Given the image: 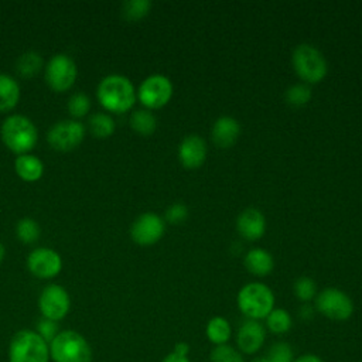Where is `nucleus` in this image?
I'll return each mask as SVG.
<instances>
[{"mask_svg": "<svg viewBox=\"0 0 362 362\" xmlns=\"http://www.w3.org/2000/svg\"><path fill=\"white\" fill-rule=\"evenodd\" d=\"M269 362H293L294 354L287 342H274L266 355Z\"/></svg>", "mask_w": 362, "mask_h": 362, "instance_id": "2f4dec72", "label": "nucleus"}, {"mask_svg": "<svg viewBox=\"0 0 362 362\" xmlns=\"http://www.w3.org/2000/svg\"><path fill=\"white\" fill-rule=\"evenodd\" d=\"M236 228L242 238L247 240H256L266 230V218L259 209L246 208L238 215Z\"/></svg>", "mask_w": 362, "mask_h": 362, "instance_id": "dca6fc26", "label": "nucleus"}, {"mask_svg": "<svg viewBox=\"0 0 362 362\" xmlns=\"http://www.w3.org/2000/svg\"><path fill=\"white\" fill-rule=\"evenodd\" d=\"M49 345L37 331L20 329L8 344V362H48Z\"/></svg>", "mask_w": 362, "mask_h": 362, "instance_id": "20e7f679", "label": "nucleus"}, {"mask_svg": "<svg viewBox=\"0 0 362 362\" xmlns=\"http://www.w3.org/2000/svg\"><path fill=\"white\" fill-rule=\"evenodd\" d=\"M313 96V92H311V88L308 86V83L305 82H298V83H294L291 86H288L284 92V98H286V102L291 106H296V107H300V106H304L308 103V100L311 99Z\"/></svg>", "mask_w": 362, "mask_h": 362, "instance_id": "a878e982", "label": "nucleus"}, {"mask_svg": "<svg viewBox=\"0 0 362 362\" xmlns=\"http://www.w3.org/2000/svg\"><path fill=\"white\" fill-rule=\"evenodd\" d=\"M14 168L24 181H37L44 173L42 161L33 154H20L14 161Z\"/></svg>", "mask_w": 362, "mask_h": 362, "instance_id": "6ab92c4d", "label": "nucleus"}, {"mask_svg": "<svg viewBox=\"0 0 362 362\" xmlns=\"http://www.w3.org/2000/svg\"><path fill=\"white\" fill-rule=\"evenodd\" d=\"M173 351L178 355H184V356H188L189 354V345L187 342H177L173 348Z\"/></svg>", "mask_w": 362, "mask_h": 362, "instance_id": "e433bc0d", "label": "nucleus"}, {"mask_svg": "<svg viewBox=\"0 0 362 362\" xmlns=\"http://www.w3.org/2000/svg\"><path fill=\"white\" fill-rule=\"evenodd\" d=\"M293 362H324V361L315 354H304L298 358H294Z\"/></svg>", "mask_w": 362, "mask_h": 362, "instance_id": "c9c22d12", "label": "nucleus"}, {"mask_svg": "<svg viewBox=\"0 0 362 362\" xmlns=\"http://www.w3.org/2000/svg\"><path fill=\"white\" fill-rule=\"evenodd\" d=\"M88 124H89V130L92 132V134L99 139L109 137L115 132V120L107 113H102V112L93 113L89 117Z\"/></svg>", "mask_w": 362, "mask_h": 362, "instance_id": "393cba45", "label": "nucleus"}, {"mask_svg": "<svg viewBox=\"0 0 362 362\" xmlns=\"http://www.w3.org/2000/svg\"><path fill=\"white\" fill-rule=\"evenodd\" d=\"M100 105L110 112L122 113L129 110L136 102V89L132 81L119 74L105 76L96 89Z\"/></svg>", "mask_w": 362, "mask_h": 362, "instance_id": "f257e3e1", "label": "nucleus"}, {"mask_svg": "<svg viewBox=\"0 0 362 362\" xmlns=\"http://www.w3.org/2000/svg\"><path fill=\"white\" fill-rule=\"evenodd\" d=\"M205 335L209 339V342L214 344V346L223 345L228 344V341L232 337V327L225 317L215 315L206 322Z\"/></svg>", "mask_w": 362, "mask_h": 362, "instance_id": "aec40b11", "label": "nucleus"}, {"mask_svg": "<svg viewBox=\"0 0 362 362\" xmlns=\"http://www.w3.org/2000/svg\"><path fill=\"white\" fill-rule=\"evenodd\" d=\"M243 264L252 274L266 276L273 270L274 260L267 250L262 247H253L245 255Z\"/></svg>", "mask_w": 362, "mask_h": 362, "instance_id": "a211bd4d", "label": "nucleus"}, {"mask_svg": "<svg viewBox=\"0 0 362 362\" xmlns=\"http://www.w3.org/2000/svg\"><path fill=\"white\" fill-rule=\"evenodd\" d=\"M173 96V82L163 74L148 75L137 89L139 100L150 109L164 106Z\"/></svg>", "mask_w": 362, "mask_h": 362, "instance_id": "6e6552de", "label": "nucleus"}, {"mask_svg": "<svg viewBox=\"0 0 362 362\" xmlns=\"http://www.w3.org/2000/svg\"><path fill=\"white\" fill-rule=\"evenodd\" d=\"M250 362H269V361L266 359V356H259V358H255V359H252Z\"/></svg>", "mask_w": 362, "mask_h": 362, "instance_id": "4c0bfd02", "label": "nucleus"}, {"mask_svg": "<svg viewBox=\"0 0 362 362\" xmlns=\"http://www.w3.org/2000/svg\"><path fill=\"white\" fill-rule=\"evenodd\" d=\"M37 332L40 334V337L49 345V342L57 337V334L59 332L58 331V324L57 321H52V320H48V318H44L38 322L37 325Z\"/></svg>", "mask_w": 362, "mask_h": 362, "instance_id": "72a5a7b5", "label": "nucleus"}, {"mask_svg": "<svg viewBox=\"0 0 362 362\" xmlns=\"http://www.w3.org/2000/svg\"><path fill=\"white\" fill-rule=\"evenodd\" d=\"M4 144L14 153L27 154L38 140V132L35 124L23 115L8 116L0 129Z\"/></svg>", "mask_w": 362, "mask_h": 362, "instance_id": "7ed1b4c3", "label": "nucleus"}, {"mask_svg": "<svg viewBox=\"0 0 362 362\" xmlns=\"http://www.w3.org/2000/svg\"><path fill=\"white\" fill-rule=\"evenodd\" d=\"M28 270L40 279L55 277L62 269L61 256L49 247H37L27 257Z\"/></svg>", "mask_w": 362, "mask_h": 362, "instance_id": "ddd939ff", "label": "nucleus"}, {"mask_svg": "<svg viewBox=\"0 0 362 362\" xmlns=\"http://www.w3.org/2000/svg\"><path fill=\"white\" fill-rule=\"evenodd\" d=\"M20 99V86L14 78L0 74V112L13 109Z\"/></svg>", "mask_w": 362, "mask_h": 362, "instance_id": "412c9836", "label": "nucleus"}, {"mask_svg": "<svg viewBox=\"0 0 362 362\" xmlns=\"http://www.w3.org/2000/svg\"><path fill=\"white\" fill-rule=\"evenodd\" d=\"M209 362H246L243 354L229 344L215 345L209 352Z\"/></svg>", "mask_w": 362, "mask_h": 362, "instance_id": "bb28decb", "label": "nucleus"}, {"mask_svg": "<svg viewBox=\"0 0 362 362\" xmlns=\"http://www.w3.org/2000/svg\"><path fill=\"white\" fill-rule=\"evenodd\" d=\"M291 62L296 74L305 83H317L322 81L328 71L324 54L315 45L308 42H301L294 48Z\"/></svg>", "mask_w": 362, "mask_h": 362, "instance_id": "423d86ee", "label": "nucleus"}, {"mask_svg": "<svg viewBox=\"0 0 362 362\" xmlns=\"http://www.w3.org/2000/svg\"><path fill=\"white\" fill-rule=\"evenodd\" d=\"M4 245L0 242V263H1V260H3V257H4Z\"/></svg>", "mask_w": 362, "mask_h": 362, "instance_id": "58836bf2", "label": "nucleus"}, {"mask_svg": "<svg viewBox=\"0 0 362 362\" xmlns=\"http://www.w3.org/2000/svg\"><path fill=\"white\" fill-rule=\"evenodd\" d=\"M206 157V143L199 134L185 136L178 146V158L187 168L199 167Z\"/></svg>", "mask_w": 362, "mask_h": 362, "instance_id": "2eb2a0df", "label": "nucleus"}, {"mask_svg": "<svg viewBox=\"0 0 362 362\" xmlns=\"http://www.w3.org/2000/svg\"><path fill=\"white\" fill-rule=\"evenodd\" d=\"M40 225L31 218H23L17 222L16 233L17 238L24 243H33L40 236Z\"/></svg>", "mask_w": 362, "mask_h": 362, "instance_id": "c85d7f7f", "label": "nucleus"}, {"mask_svg": "<svg viewBox=\"0 0 362 362\" xmlns=\"http://www.w3.org/2000/svg\"><path fill=\"white\" fill-rule=\"evenodd\" d=\"M294 294L300 301H310L317 296V286L315 281L311 277L307 276H301L298 279H296L294 286H293Z\"/></svg>", "mask_w": 362, "mask_h": 362, "instance_id": "c756f323", "label": "nucleus"}, {"mask_svg": "<svg viewBox=\"0 0 362 362\" xmlns=\"http://www.w3.org/2000/svg\"><path fill=\"white\" fill-rule=\"evenodd\" d=\"M165 230L164 219L156 212L139 215L130 226V236L139 245H153L158 242Z\"/></svg>", "mask_w": 362, "mask_h": 362, "instance_id": "f8f14e48", "label": "nucleus"}, {"mask_svg": "<svg viewBox=\"0 0 362 362\" xmlns=\"http://www.w3.org/2000/svg\"><path fill=\"white\" fill-rule=\"evenodd\" d=\"M130 126L139 134L148 136L156 130L157 119L150 110L139 109L130 115Z\"/></svg>", "mask_w": 362, "mask_h": 362, "instance_id": "b1692460", "label": "nucleus"}, {"mask_svg": "<svg viewBox=\"0 0 362 362\" xmlns=\"http://www.w3.org/2000/svg\"><path fill=\"white\" fill-rule=\"evenodd\" d=\"M85 137V126L72 119H64L51 126L48 130V143L59 151H69L78 147Z\"/></svg>", "mask_w": 362, "mask_h": 362, "instance_id": "9d476101", "label": "nucleus"}, {"mask_svg": "<svg viewBox=\"0 0 362 362\" xmlns=\"http://www.w3.org/2000/svg\"><path fill=\"white\" fill-rule=\"evenodd\" d=\"M78 75L76 65L71 57L66 54H55L47 62L45 66V81L57 92H64L69 89Z\"/></svg>", "mask_w": 362, "mask_h": 362, "instance_id": "1a4fd4ad", "label": "nucleus"}, {"mask_svg": "<svg viewBox=\"0 0 362 362\" xmlns=\"http://www.w3.org/2000/svg\"><path fill=\"white\" fill-rule=\"evenodd\" d=\"M236 303L243 315L260 321L274 308V294L266 284L252 281L239 290Z\"/></svg>", "mask_w": 362, "mask_h": 362, "instance_id": "39448f33", "label": "nucleus"}, {"mask_svg": "<svg viewBox=\"0 0 362 362\" xmlns=\"http://www.w3.org/2000/svg\"><path fill=\"white\" fill-rule=\"evenodd\" d=\"M92 348L76 331H59L49 342V358L54 362H92Z\"/></svg>", "mask_w": 362, "mask_h": 362, "instance_id": "f03ea898", "label": "nucleus"}, {"mask_svg": "<svg viewBox=\"0 0 362 362\" xmlns=\"http://www.w3.org/2000/svg\"><path fill=\"white\" fill-rule=\"evenodd\" d=\"M150 8L151 1L148 0H127L122 4V14L126 20L134 21L147 16Z\"/></svg>", "mask_w": 362, "mask_h": 362, "instance_id": "cd10ccee", "label": "nucleus"}, {"mask_svg": "<svg viewBox=\"0 0 362 362\" xmlns=\"http://www.w3.org/2000/svg\"><path fill=\"white\" fill-rule=\"evenodd\" d=\"M38 307L44 318L59 321L62 320L71 307V298L68 291L58 284L47 286L38 298Z\"/></svg>", "mask_w": 362, "mask_h": 362, "instance_id": "9b49d317", "label": "nucleus"}, {"mask_svg": "<svg viewBox=\"0 0 362 362\" xmlns=\"http://www.w3.org/2000/svg\"><path fill=\"white\" fill-rule=\"evenodd\" d=\"M266 328L276 334V335H283L286 332L290 331L291 325H293V320L291 315L288 314L287 310L280 308V307H274L267 315H266Z\"/></svg>", "mask_w": 362, "mask_h": 362, "instance_id": "4be33fe9", "label": "nucleus"}, {"mask_svg": "<svg viewBox=\"0 0 362 362\" xmlns=\"http://www.w3.org/2000/svg\"><path fill=\"white\" fill-rule=\"evenodd\" d=\"M161 362H191L188 356H184V355H178L175 354L174 351H171L170 354H167Z\"/></svg>", "mask_w": 362, "mask_h": 362, "instance_id": "f704fd0d", "label": "nucleus"}, {"mask_svg": "<svg viewBox=\"0 0 362 362\" xmlns=\"http://www.w3.org/2000/svg\"><path fill=\"white\" fill-rule=\"evenodd\" d=\"M315 310L332 321H346L354 313V301L345 291L327 287L315 296Z\"/></svg>", "mask_w": 362, "mask_h": 362, "instance_id": "0eeeda50", "label": "nucleus"}, {"mask_svg": "<svg viewBox=\"0 0 362 362\" xmlns=\"http://www.w3.org/2000/svg\"><path fill=\"white\" fill-rule=\"evenodd\" d=\"M44 59L41 57L40 52L37 51H27L24 54H21L17 59L16 64V69L18 72L20 76L23 78H31L35 74L40 72V69L42 68Z\"/></svg>", "mask_w": 362, "mask_h": 362, "instance_id": "5701e85b", "label": "nucleus"}, {"mask_svg": "<svg viewBox=\"0 0 362 362\" xmlns=\"http://www.w3.org/2000/svg\"><path fill=\"white\" fill-rule=\"evenodd\" d=\"M266 341V328L257 320H245L236 332V348L243 355H255Z\"/></svg>", "mask_w": 362, "mask_h": 362, "instance_id": "4468645a", "label": "nucleus"}, {"mask_svg": "<svg viewBox=\"0 0 362 362\" xmlns=\"http://www.w3.org/2000/svg\"><path fill=\"white\" fill-rule=\"evenodd\" d=\"M66 107L74 117H82L90 109V99L83 92H75L74 95H71Z\"/></svg>", "mask_w": 362, "mask_h": 362, "instance_id": "7c9ffc66", "label": "nucleus"}, {"mask_svg": "<svg viewBox=\"0 0 362 362\" xmlns=\"http://www.w3.org/2000/svg\"><path fill=\"white\" fill-rule=\"evenodd\" d=\"M240 133L239 122L232 116H219L212 126V140L218 147H230Z\"/></svg>", "mask_w": 362, "mask_h": 362, "instance_id": "f3484780", "label": "nucleus"}, {"mask_svg": "<svg viewBox=\"0 0 362 362\" xmlns=\"http://www.w3.org/2000/svg\"><path fill=\"white\" fill-rule=\"evenodd\" d=\"M164 218L171 223H180L188 218V208L184 202H173L165 209Z\"/></svg>", "mask_w": 362, "mask_h": 362, "instance_id": "473e14b6", "label": "nucleus"}]
</instances>
